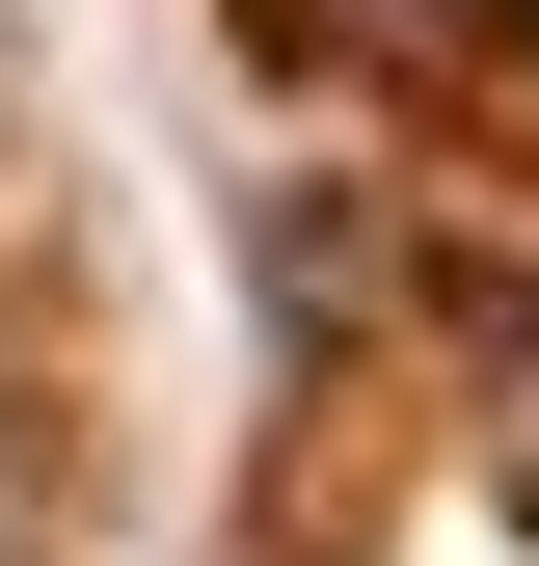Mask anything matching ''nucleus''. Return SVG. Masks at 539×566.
I'll return each mask as SVG.
<instances>
[{
  "instance_id": "f257e3e1",
  "label": "nucleus",
  "mask_w": 539,
  "mask_h": 566,
  "mask_svg": "<svg viewBox=\"0 0 539 566\" xmlns=\"http://www.w3.org/2000/svg\"><path fill=\"white\" fill-rule=\"evenodd\" d=\"M512 485H539V324H512Z\"/></svg>"
}]
</instances>
